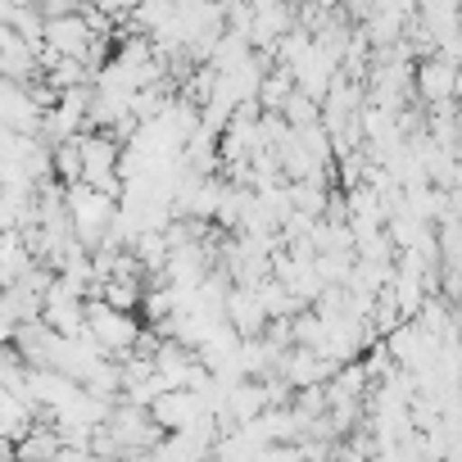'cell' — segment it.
I'll use <instances>...</instances> for the list:
<instances>
[{
  "label": "cell",
  "mask_w": 462,
  "mask_h": 462,
  "mask_svg": "<svg viewBox=\"0 0 462 462\" xmlns=\"http://www.w3.org/2000/svg\"><path fill=\"white\" fill-rule=\"evenodd\" d=\"M453 91V64L444 60V64H426L421 69V96L426 100H444Z\"/></svg>",
  "instance_id": "obj_1"
}]
</instances>
